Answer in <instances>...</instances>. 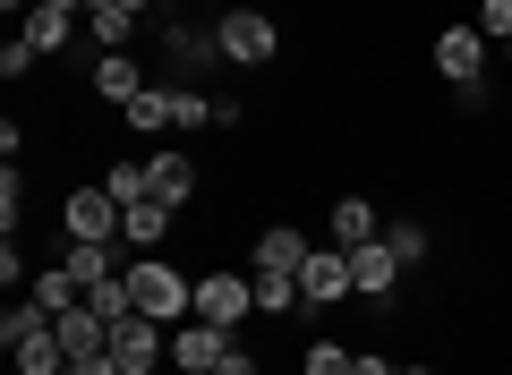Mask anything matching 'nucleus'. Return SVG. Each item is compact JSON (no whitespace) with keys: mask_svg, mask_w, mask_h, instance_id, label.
I'll return each instance as SVG.
<instances>
[{"mask_svg":"<svg viewBox=\"0 0 512 375\" xmlns=\"http://www.w3.org/2000/svg\"><path fill=\"white\" fill-rule=\"evenodd\" d=\"M197 316H205V324H222V333H239V324L256 316V273H239V265L197 273Z\"/></svg>","mask_w":512,"mask_h":375,"instance_id":"nucleus-3","label":"nucleus"},{"mask_svg":"<svg viewBox=\"0 0 512 375\" xmlns=\"http://www.w3.org/2000/svg\"><path fill=\"white\" fill-rule=\"evenodd\" d=\"M86 307H94L103 324H128V316H137V290H128V273H111V282H94V290H86Z\"/></svg>","mask_w":512,"mask_h":375,"instance_id":"nucleus-21","label":"nucleus"},{"mask_svg":"<svg viewBox=\"0 0 512 375\" xmlns=\"http://www.w3.org/2000/svg\"><path fill=\"white\" fill-rule=\"evenodd\" d=\"M504 69H512V43H504Z\"/></svg>","mask_w":512,"mask_h":375,"instance_id":"nucleus-33","label":"nucleus"},{"mask_svg":"<svg viewBox=\"0 0 512 375\" xmlns=\"http://www.w3.org/2000/svg\"><path fill=\"white\" fill-rule=\"evenodd\" d=\"M350 290H359V282H350V248H308V265H299V307L333 316Z\"/></svg>","mask_w":512,"mask_h":375,"instance_id":"nucleus-6","label":"nucleus"},{"mask_svg":"<svg viewBox=\"0 0 512 375\" xmlns=\"http://www.w3.org/2000/svg\"><path fill=\"white\" fill-rule=\"evenodd\" d=\"M214 52L231 60V69H265V60L282 52V26L265 18V9H222L214 18Z\"/></svg>","mask_w":512,"mask_h":375,"instance_id":"nucleus-2","label":"nucleus"},{"mask_svg":"<svg viewBox=\"0 0 512 375\" xmlns=\"http://www.w3.org/2000/svg\"><path fill=\"white\" fill-rule=\"evenodd\" d=\"M222 375H265V367H256V350H239V341H231V358H222Z\"/></svg>","mask_w":512,"mask_h":375,"instance_id":"nucleus-30","label":"nucleus"},{"mask_svg":"<svg viewBox=\"0 0 512 375\" xmlns=\"http://www.w3.org/2000/svg\"><path fill=\"white\" fill-rule=\"evenodd\" d=\"M52 333H60V350H69V358H103V350H111V324L94 316L86 299H77L69 316H52Z\"/></svg>","mask_w":512,"mask_h":375,"instance_id":"nucleus-15","label":"nucleus"},{"mask_svg":"<svg viewBox=\"0 0 512 375\" xmlns=\"http://www.w3.org/2000/svg\"><path fill=\"white\" fill-rule=\"evenodd\" d=\"M222 358H231V333H222V324H205V316L171 324V367H197V375H222Z\"/></svg>","mask_w":512,"mask_h":375,"instance_id":"nucleus-9","label":"nucleus"},{"mask_svg":"<svg viewBox=\"0 0 512 375\" xmlns=\"http://www.w3.org/2000/svg\"><path fill=\"white\" fill-rule=\"evenodd\" d=\"M103 197L120 205V214H128V205H146V197H154V179H146V162H111V171H103Z\"/></svg>","mask_w":512,"mask_h":375,"instance_id":"nucleus-20","label":"nucleus"},{"mask_svg":"<svg viewBox=\"0 0 512 375\" xmlns=\"http://www.w3.org/2000/svg\"><path fill=\"white\" fill-rule=\"evenodd\" d=\"M120 128H137V137H154V128H171V86H146L137 103L120 111Z\"/></svg>","mask_w":512,"mask_h":375,"instance_id":"nucleus-22","label":"nucleus"},{"mask_svg":"<svg viewBox=\"0 0 512 375\" xmlns=\"http://www.w3.org/2000/svg\"><path fill=\"white\" fill-rule=\"evenodd\" d=\"M111 358H120V375H154L171 358V324H154V316L111 324Z\"/></svg>","mask_w":512,"mask_h":375,"instance_id":"nucleus-7","label":"nucleus"},{"mask_svg":"<svg viewBox=\"0 0 512 375\" xmlns=\"http://www.w3.org/2000/svg\"><path fill=\"white\" fill-rule=\"evenodd\" d=\"M86 86H94V103H111V111H128L137 94L154 86L146 77V60L137 52H94V69H86Z\"/></svg>","mask_w":512,"mask_h":375,"instance_id":"nucleus-8","label":"nucleus"},{"mask_svg":"<svg viewBox=\"0 0 512 375\" xmlns=\"http://www.w3.org/2000/svg\"><path fill=\"white\" fill-rule=\"evenodd\" d=\"M299 265H308V239H299L291 222H265L256 248H248V273H299Z\"/></svg>","mask_w":512,"mask_h":375,"instance_id":"nucleus-13","label":"nucleus"},{"mask_svg":"<svg viewBox=\"0 0 512 375\" xmlns=\"http://www.w3.org/2000/svg\"><path fill=\"white\" fill-rule=\"evenodd\" d=\"M171 222H180V205H163V197H146V205H128L120 214V248H137V256H154L171 239Z\"/></svg>","mask_w":512,"mask_h":375,"instance_id":"nucleus-12","label":"nucleus"},{"mask_svg":"<svg viewBox=\"0 0 512 375\" xmlns=\"http://www.w3.org/2000/svg\"><path fill=\"white\" fill-rule=\"evenodd\" d=\"M470 26L495 43V52H504V43H512V0H478V18H470Z\"/></svg>","mask_w":512,"mask_h":375,"instance_id":"nucleus-26","label":"nucleus"},{"mask_svg":"<svg viewBox=\"0 0 512 375\" xmlns=\"http://www.w3.org/2000/svg\"><path fill=\"white\" fill-rule=\"evenodd\" d=\"M146 179H154V197H163V205H180V214L197 205V162H188L180 145H163V154L146 162Z\"/></svg>","mask_w":512,"mask_h":375,"instance_id":"nucleus-14","label":"nucleus"},{"mask_svg":"<svg viewBox=\"0 0 512 375\" xmlns=\"http://www.w3.org/2000/svg\"><path fill=\"white\" fill-rule=\"evenodd\" d=\"M384 248L402 256V273H419L427 256H436V239H427V222H393V231H384Z\"/></svg>","mask_w":512,"mask_h":375,"instance_id":"nucleus-23","label":"nucleus"},{"mask_svg":"<svg viewBox=\"0 0 512 375\" xmlns=\"http://www.w3.org/2000/svg\"><path fill=\"white\" fill-rule=\"evenodd\" d=\"M367 239H384V222H376V205H367V188H359V197H333V248H367Z\"/></svg>","mask_w":512,"mask_h":375,"instance_id":"nucleus-17","label":"nucleus"},{"mask_svg":"<svg viewBox=\"0 0 512 375\" xmlns=\"http://www.w3.org/2000/svg\"><path fill=\"white\" fill-rule=\"evenodd\" d=\"M26 299H35V307H43V316H69V307H77V299H86V282H77V273H69V265H43V273H35V282H26Z\"/></svg>","mask_w":512,"mask_h":375,"instance_id":"nucleus-19","label":"nucleus"},{"mask_svg":"<svg viewBox=\"0 0 512 375\" xmlns=\"http://www.w3.org/2000/svg\"><path fill=\"white\" fill-rule=\"evenodd\" d=\"M9 358H18V375H69V350H60L52 324H35V333L9 341Z\"/></svg>","mask_w":512,"mask_h":375,"instance_id":"nucleus-16","label":"nucleus"},{"mask_svg":"<svg viewBox=\"0 0 512 375\" xmlns=\"http://www.w3.org/2000/svg\"><path fill=\"white\" fill-rule=\"evenodd\" d=\"M18 35L35 43V52H69V43H77V18H69V9H43V0H35V9L18 18Z\"/></svg>","mask_w":512,"mask_h":375,"instance_id":"nucleus-18","label":"nucleus"},{"mask_svg":"<svg viewBox=\"0 0 512 375\" xmlns=\"http://www.w3.org/2000/svg\"><path fill=\"white\" fill-rule=\"evenodd\" d=\"M60 231H69V248H120V205L103 197V179L60 197Z\"/></svg>","mask_w":512,"mask_h":375,"instance_id":"nucleus-4","label":"nucleus"},{"mask_svg":"<svg viewBox=\"0 0 512 375\" xmlns=\"http://www.w3.org/2000/svg\"><path fill=\"white\" fill-rule=\"evenodd\" d=\"M487 52H495V43L478 35V26H436V43H427V69H436L444 86H478V77H487Z\"/></svg>","mask_w":512,"mask_h":375,"instance_id":"nucleus-5","label":"nucleus"},{"mask_svg":"<svg viewBox=\"0 0 512 375\" xmlns=\"http://www.w3.org/2000/svg\"><path fill=\"white\" fill-rule=\"evenodd\" d=\"M299 307V273H256V316H291Z\"/></svg>","mask_w":512,"mask_h":375,"instance_id":"nucleus-24","label":"nucleus"},{"mask_svg":"<svg viewBox=\"0 0 512 375\" xmlns=\"http://www.w3.org/2000/svg\"><path fill=\"white\" fill-rule=\"evenodd\" d=\"M393 375H436V367H393Z\"/></svg>","mask_w":512,"mask_h":375,"instance_id":"nucleus-32","label":"nucleus"},{"mask_svg":"<svg viewBox=\"0 0 512 375\" xmlns=\"http://www.w3.org/2000/svg\"><path fill=\"white\" fill-rule=\"evenodd\" d=\"M359 367V350H342V341H308L299 350V375H350Z\"/></svg>","mask_w":512,"mask_h":375,"instance_id":"nucleus-25","label":"nucleus"},{"mask_svg":"<svg viewBox=\"0 0 512 375\" xmlns=\"http://www.w3.org/2000/svg\"><path fill=\"white\" fill-rule=\"evenodd\" d=\"M69 375H120V358H111V350L103 358H69Z\"/></svg>","mask_w":512,"mask_h":375,"instance_id":"nucleus-29","label":"nucleus"},{"mask_svg":"<svg viewBox=\"0 0 512 375\" xmlns=\"http://www.w3.org/2000/svg\"><path fill=\"white\" fill-rule=\"evenodd\" d=\"M137 26H146V0H94V9H86L94 52H128V43H137Z\"/></svg>","mask_w":512,"mask_h":375,"instance_id":"nucleus-10","label":"nucleus"},{"mask_svg":"<svg viewBox=\"0 0 512 375\" xmlns=\"http://www.w3.org/2000/svg\"><path fill=\"white\" fill-rule=\"evenodd\" d=\"M350 282H359V299H393L402 290V256L384 239H367V248H350Z\"/></svg>","mask_w":512,"mask_h":375,"instance_id":"nucleus-11","label":"nucleus"},{"mask_svg":"<svg viewBox=\"0 0 512 375\" xmlns=\"http://www.w3.org/2000/svg\"><path fill=\"white\" fill-rule=\"evenodd\" d=\"M0 222H9V239L26 231V179H18V162H9V179H0Z\"/></svg>","mask_w":512,"mask_h":375,"instance_id":"nucleus-27","label":"nucleus"},{"mask_svg":"<svg viewBox=\"0 0 512 375\" xmlns=\"http://www.w3.org/2000/svg\"><path fill=\"white\" fill-rule=\"evenodd\" d=\"M128 290H137V316H154V324L197 316V282L180 265H163V256H128Z\"/></svg>","mask_w":512,"mask_h":375,"instance_id":"nucleus-1","label":"nucleus"},{"mask_svg":"<svg viewBox=\"0 0 512 375\" xmlns=\"http://www.w3.org/2000/svg\"><path fill=\"white\" fill-rule=\"evenodd\" d=\"M35 43H26V35H9V43H0V77H26V69H35Z\"/></svg>","mask_w":512,"mask_h":375,"instance_id":"nucleus-28","label":"nucleus"},{"mask_svg":"<svg viewBox=\"0 0 512 375\" xmlns=\"http://www.w3.org/2000/svg\"><path fill=\"white\" fill-rule=\"evenodd\" d=\"M146 9H154V0H146Z\"/></svg>","mask_w":512,"mask_h":375,"instance_id":"nucleus-34","label":"nucleus"},{"mask_svg":"<svg viewBox=\"0 0 512 375\" xmlns=\"http://www.w3.org/2000/svg\"><path fill=\"white\" fill-rule=\"evenodd\" d=\"M350 375H393V358H384V350H359V367H350Z\"/></svg>","mask_w":512,"mask_h":375,"instance_id":"nucleus-31","label":"nucleus"}]
</instances>
